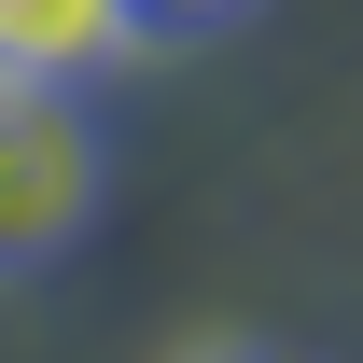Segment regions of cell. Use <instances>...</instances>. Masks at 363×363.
I'll list each match as a JSON object with an SVG mask.
<instances>
[{
	"instance_id": "obj_1",
	"label": "cell",
	"mask_w": 363,
	"mask_h": 363,
	"mask_svg": "<svg viewBox=\"0 0 363 363\" xmlns=\"http://www.w3.org/2000/svg\"><path fill=\"white\" fill-rule=\"evenodd\" d=\"M98 196H112L98 112L56 98V84H0V279L56 266V252L98 224Z\"/></svg>"
},
{
	"instance_id": "obj_2",
	"label": "cell",
	"mask_w": 363,
	"mask_h": 363,
	"mask_svg": "<svg viewBox=\"0 0 363 363\" xmlns=\"http://www.w3.org/2000/svg\"><path fill=\"white\" fill-rule=\"evenodd\" d=\"M140 56V14L126 0H0V84H56L84 98L98 70Z\"/></svg>"
},
{
	"instance_id": "obj_3",
	"label": "cell",
	"mask_w": 363,
	"mask_h": 363,
	"mask_svg": "<svg viewBox=\"0 0 363 363\" xmlns=\"http://www.w3.org/2000/svg\"><path fill=\"white\" fill-rule=\"evenodd\" d=\"M140 14V43H224L238 14H266V0H126Z\"/></svg>"
},
{
	"instance_id": "obj_4",
	"label": "cell",
	"mask_w": 363,
	"mask_h": 363,
	"mask_svg": "<svg viewBox=\"0 0 363 363\" xmlns=\"http://www.w3.org/2000/svg\"><path fill=\"white\" fill-rule=\"evenodd\" d=\"M182 363H308V350H279V335H210V350H182Z\"/></svg>"
}]
</instances>
